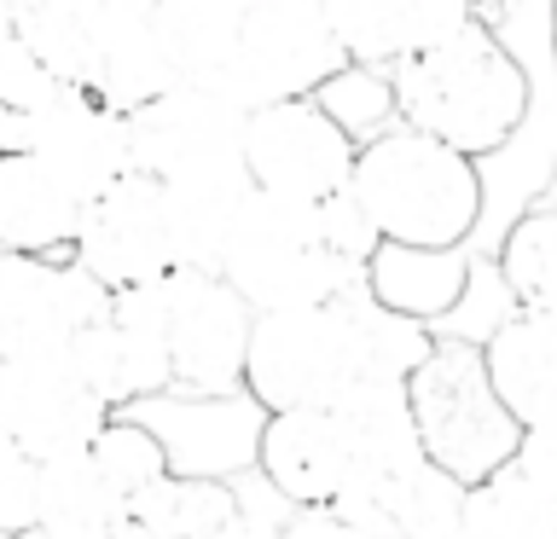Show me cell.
Listing matches in <instances>:
<instances>
[{
  "label": "cell",
  "instance_id": "1",
  "mask_svg": "<svg viewBox=\"0 0 557 539\" xmlns=\"http://www.w3.org/2000/svg\"><path fill=\"white\" fill-rule=\"evenodd\" d=\"M151 12L181 82L215 87L238 111L313 93L348 64L320 0H163Z\"/></svg>",
  "mask_w": 557,
  "mask_h": 539
},
{
  "label": "cell",
  "instance_id": "2",
  "mask_svg": "<svg viewBox=\"0 0 557 539\" xmlns=\"http://www.w3.org/2000/svg\"><path fill=\"white\" fill-rule=\"evenodd\" d=\"M372 243H377L372 221L355 209L348 191H331V198L313 203L250 186L221 238L215 273L233 285V296L250 313L331 302V296L360 290Z\"/></svg>",
  "mask_w": 557,
  "mask_h": 539
},
{
  "label": "cell",
  "instance_id": "3",
  "mask_svg": "<svg viewBox=\"0 0 557 539\" xmlns=\"http://www.w3.org/2000/svg\"><path fill=\"white\" fill-rule=\"evenodd\" d=\"M395 122L447 139L465 156L505 151L529 116V70L482 17L389 64Z\"/></svg>",
  "mask_w": 557,
  "mask_h": 539
},
{
  "label": "cell",
  "instance_id": "4",
  "mask_svg": "<svg viewBox=\"0 0 557 539\" xmlns=\"http://www.w3.org/2000/svg\"><path fill=\"white\" fill-rule=\"evenodd\" d=\"M377 319L383 308L366 302V290L331 296V302L261 308L250 313L238 389H250L261 412L337 406L372 365H407L389 354V337H377Z\"/></svg>",
  "mask_w": 557,
  "mask_h": 539
},
{
  "label": "cell",
  "instance_id": "5",
  "mask_svg": "<svg viewBox=\"0 0 557 539\" xmlns=\"http://www.w3.org/2000/svg\"><path fill=\"white\" fill-rule=\"evenodd\" d=\"M348 198L377 238L395 243H470L482 221V168L447 139L418 134L407 122L377 128L355 146Z\"/></svg>",
  "mask_w": 557,
  "mask_h": 539
},
{
  "label": "cell",
  "instance_id": "6",
  "mask_svg": "<svg viewBox=\"0 0 557 539\" xmlns=\"http://www.w3.org/2000/svg\"><path fill=\"white\" fill-rule=\"evenodd\" d=\"M400 394H407V417L418 435V452L453 476L459 487L494 476L511 464L522 441V424L505 412V400L487 383L482 342L470 337H424V348L400 372Z\"/></svg>",
  "mask_w": 557,
  "mask_h": 539
},
{
  "label": "cell",
  "instance_id": "7",
  "mask_svg": "<svg viewBox=\"0 0 557 539\" xmlns=\"http://www.w3.org/2000/svg\"><path fill=\"white\" fill-rule=\"evenodd\" d=\"M151 302L169 377L191 394H233L250 337V308L233 296V285L209 267H169L151 278Z\"/></svg>",
  "mask_w": 557,
  "mask_h": 539
},
{
  "label": "cell",
  "instance_id": "8",
  "mask_svg": "<svg viewBox=\"0 0 557 539\" xmlns=\"http://www.w3.org/2000/svg\"><path fill=\"white\" fill-rule=\"evenodd\" d=\"M128 151L157 180L244 174V111L215 87L174 82L128 111Z\"/></svg>",
  "mask_w": 557,
  "mask_h": 539
},
{
  "label": "cell",
  "instance_id": "9",
  "mask_svg": "<svg viewBox=\"0 0 557 539\" xmlns=\"http://www.w3.org/2000/svg\"><path fill=\"white\" fill-rule=\"evenodd\" d=\"M360 139L343 128L313 93L273 99L244 111V174L261 191H285V198H331L348 186Z\"/></svg>",
  "mask_w": 557,
  "mask_h": 539
},
{
  "label": "cell",
  "instance_id": "10",
  "mask_svg": "<svg viewBox=\"0 0 557 539\" xmlns=\"http://www.w3.org/2000/svg\"><path fill=\"white\" fill-rule=\"evenodd\" d=\"M70 255L99 278L104 290H128L146 278H163L174 267V238H169V203L163 180L146 168L116 174L82 203V226Z\"/></svg>",
  "mask_w": 557,
  "mask_h": 539
},
{
  "label": "cell",
  "instance_id": "11",
  "mask_svg": "<svg viewBox=\"0 0 557 539\" xmlns=\"http://www.w3.org/2000/svg\"><path fill=\"white\" fill-rule=\"evenodd\" d=\"M104 290L76 255L0 250V354H64L104 308Z\"/></svg>",
  "mask_w": 557,
  "mask_h": 539
},
{
  "label": "cell",
  "instance_id": "12",
  "mask_svg": "<svg viewBox=\"0 0 557 539\" xmlns=\"http://www.w3.org/2000/svg\"><path fill=\"white\" fill-rule=\"evenodd\" d=\"M64 354L111 412H128V406H139V400H157L163 389H174L163 337H157L151 278L104 296V308L70 337Z\"/></svg>",
  "mask_w": 557,
  "mask_h": 539
},
{
  "label": "cell",
  "instance_id": "13",
  "mask_svg": "<svg viewBox=\"0 0 557 539\" xmlns=\"http://www.w3.org/2000/svg\"><path fill=\"white\" fill-rule=\"evenodd\" d=\"M104 417L111 406L87 389L70 354H0V424L29 459L87 447Z\"/></svg>",
  "mask_w": 557,
  "mask_h": 539
},
{
  "label": "cell",
  "instance_id": "14",
  "mask_svg": "<svg viewBox=\"0 0 557 539\" xmlns=\"http://www.w3.org/2000/svg\"><path fill=\"white\" fill-rule=\"evenodd\" d=\"M24 146L41 156V163L70 180L82 198H94L99 186H111L116 174L134 168L128 151V111L111 104L104 93H94L87 82H64L41 111L29 116Z\"/></svg>",
  "mask_w": 557,
  "mask_h": 539
},
{
  "label": "cell",
  "instance_id": "15",
  "mask_svg": "<svg viewBox=\"0 0 557 539\" xmlns=\"http://www.w3.org/2000/svg\"><path fill=\"white\" fill-rule=\"evenodd\" d=\"M256 469L285 504H337L355 476V429L337 406L261 412Z\"/></svg>",
  "mask_w": 557,
  "mask_h": 539
},
{
  "label": "cell",
  "instance_id": "16",
  "mask_svg": "<svg viewBox=\"0 0 557 539\" xmlns=\"http://www.w3.org/2000/svg\"><path fill=\"white\" fill-rule=\"evenodd\" d=\"M366 302L412 325H435L465 302L470 290V243H395L377 238L360 273Z\"/></svg>",
  "mask_w": 557,
  "mask_h": 539
},
{
  "label": "cell",
  "instance_id": "17",
  "mask_svg": "<svg viewBox=\"0 0 557 539\" xmlns=\"http://www.w3.org/2000/svg\"><path fill=\"white\" fill-rule=\"evenodd\" d=\"M348 64L389 70L476 17V0H320Z\"/></svg>",
  "mask_w": 557,
  "mask_h": 539
},
{
  "label": "cell",
  "instance_id": "18",
  "mask_svg": "<svg viewBox=\"0 0 557 539\" xmlns=\"http://www.w3.org/2000/svg\"><path fill=\"white\" fill-rule=\"evenodd\" d=\"M482 365L522 429H557V313L517 308L482 337Z\"/></svg>",
  "mask_w": 557,
  "mask_h": 539
},
{
  "label": "cell",
  "instance_id": "19",
  "mask_svg": "<svg viewBox=\"0 0 557 539\" xmlns=\"http://www.w3.org/2000/svg\"><path fill=\"white\" fill-rule=\"evenodd\" d=\"M82 191L59 180L29 146L0 151V250L64 255L82 226Z\"/></svg>",
  "mask_w": 557,
  "mask_h": 539
},
{
  "label": "cell",
  "instance_id": "20",
  "mask_svg": "<svg viewBox=\"0 0 557 539\" xmlns=\"http://www.w3.org/2000/svg\"><path fill=\"white\" fill-rule=\"evenodd\" d=\"M29 522L64 539H111L128 522V493L94 459V447L52 452V459H35Z\"/></svg>",
  "mask_w": 557,
  "mask_h": 539
},
{
  "label": "cell",
  "instance_id": "21",
  "mask_svg": "<svg viewBox=\"0 0 557 539\" xmlns=\"http://www.w3.org/2000/svg\"><path fill=\"white\" fill-rule=\"evenodd\" d=\"M116 17V0H7V29L59 82H87L99 41Z\"/></svg>",
  "mask_w": 557,
  "mask_h": 539
},
{
  "label": "cell",
  "instance_id": "22",
  "mask_svg": "<svg viewBox=\"0 0 557 539\" xmlns=\"http://www.w3.org/2000/svg\"><path fill=\"white\" fill-rule=\"evenodd\" d=\"M174 82H181V70H174L169 47H163L157 12L139 7V0H116V17H111V29H104V41H99V59H94L87 87L104 93L111 104H122V111H134V104H146L151 93H163V87H174Z\"/></svg>",
  "mask_w": 557,
  "mask_h": 539
},
{
  "label": "cell",
  "instance_id": "23",
  "mask_svg": "<svg viewBox=\"0 0 557 539\" xmlns=\"http://www.w3.org/2000/svg\"><path fill=\"white\" fill-rule=\"evenodd\" d=\"M250 191V174H209V180H163L169 203V238H174V267H209L215 273L221 238L233 226V209Z\"/></svg>",
  "mask_w": 557,
  "mask_h": 539
},
{
  "label": "cell",
  "instance_id": "24",
  "mask_svg": "<svg viewBox=\"0 0 557 539\" xmlns=\"http://www.w3.org/2000/svg\"><path fill=\"white\" fill-rule=\"evenodd\" d=\"M459 539H557V511L517 464L459 493Z\"/></svg>",
  "mask_w": 557,
  "mask_h": 539
},
{
  "label": "cell",
  "instance_id": "25",
  "mask_svg": "<svg viewBox=\"0 0 557 539\" xmlns=\"http://www.w3.org/2000/svg\"><path fill=\"white\" fill-rule=\"evenodd\" d=\"M499 285L511 290L517 308L557 313V203L522 209L499 238Z\"/></svg>",
  "mask_w": 557,
  "mask_h": 539
},
{
  "label": "cell",
  "instance_id": "26",
  "mask_svg": "<svg viewBox=\"0 0 557 539\" xmlns=\"http://www.w3.org/2000/svg\"><path fill=\"white\" fill-rule=\"evenodd\" d=\"M87 447H94V459L111 469V481L122 487V493H128V504L146 493L151 481H163L169 469H174L169 441H163V435H157L151 424L128 417V412H111V417H104L99 435H94Z\"/></svg>",
  "mask_w": 557,
  "mask_h": 539
},
{
  "label": "cell",
  "instance_id": "27",
  "mask_svg": "<svg viewBox=\"0 0 557 539\" xmlns=\"http://www.w3.org/2000/svg\"><path fill=\"white\" fill-rule=\"evenodd\" d=\"M59 76L35 59V52L17 41V35H0V151L24 146V128L41 104L59 93Z\"/></svg>",
  "mask_w": 557,
  "mask_h": 539
},
{
  "label": "cell",
  "instance_id": "28",
  "mask_svg": "<svg viewBox=\"0 0 557 539\" xmlns=\"http://www.w3.org/2000/svg\"><path fill=\"white\" fill-rule=\"evenodd\" d=\"M325 82H337L343 93H355V104H331V116H337L355 139H372L377 128H389V122H395L389 82H383L372 64H343V70H331Z\"/></svg>",
  "mask_w": 557,
  "mask_h": 539
},
{
  "label": "cell",
  "instance_id": "29",
  "mask_svg": "<svg viewBox=\"0 0 557 539\" xmlns=\"http://www.w3.org/2000/svg\"><path fill=\"white\" fill-rule=\"evenodd\" d=\"M29 493H35V459L12 441L0 424V528H29Z\"/></svg>",
  "mask_w": 557,
  "mask_h": 539
},
{
  "label": "cell",
  "instance_id": "30",
  "mask_svg": "<svg viewBox=\"0 0 557 539\" xmlns=\"http://www.w3.org/2000/svg\"><path fill=\"white\" fill-rule=\"evenodd\" d=\"M273 539H377V534L337 516L331 504H290V516L273 522Z\"/></svg>",
  "mask_w": 557,
  "mask_h": 539
},
{
  "label": "cell",
  "instance_id": "31",
  "mask_svg": "<svg viewBox=\"0 0 557 539\" xmlns=\"http://www.w3.org/2000/svg\"><path fill=\"white\" fill-rule=\"evenodd\" d=\"M511 464L540 487V493H546V504L557 511V429H522Z\"/></svg>",
  "mask_w": 557,
  "mask_h": 539
},
{
  "label": "cell",
  "instance_id": "32",
  "mask_svg": "<svg viewBox=\"0 0 557 539\" xmlns=\"http://www.w3.org/2000/svg\"><path fill=\"white\" fill-rule=\"evenodd\" d=\"M209 539H273V522H256L250 511H244V516H233L221 534H209Z\"/></svg>",
  "mask_w": 557,
  "mask_h": 539
},
{
  "label": "cell",
  "instance_id": "33",
  "mask_svg": "<svg viewBox=\"0 0 557 539\" xmlns=\"http://www.w3.org/2000/svg\"><path fill=\"white\" fill-rule=\"evenodd\" d=\"M12 539H64V534H47V528H35V522H29V528H17Z\"/></svg>",
  "mask_w": 557,
  "mask_h": 539
},
{
  "label": "cell",
  "instance_id": "34",
  "mask_svg": "<svg viewBox=\"0 0 557 539\" xmlns=\"http://www.w3.org/2000/svg\"><path fill=\"white\" fill-rule=\"evenodd\" d=\"M552 59H557V0H552Z\"/></svg>",
  "mask_w": 557,
  "mask_h": 539
},
{
  "label": "cell",
  "instance_id": "35",
  "mask_svg": "<svg viewBox=\"0 0 557 539\" xmlns=\"http://www.w3.org/2000/svg\"><path fill=\"white\" fill-rule=\"evenodd\" d=\"M0 35H12V29H7V0H0Z\"/></svg>",
  "mask_w": 557,
  "mask_h": 539
},
{
  "label": "cell",
  "instance_id": "36",
  "mask_svg": "<svg viewBox=\"0 0 557 539\" xmlns=\"http://www.w3.org/2000/svg\"><path fill=\"white\" fill-rule=\"evenodd\" d=\"M139 7H163V0H139Z\"/></svg>",
  "mask_w": 557,
  "mask_h": 539
},
{
  "label": "cell",
  "instance_id": "37",
  "mask_svg": "<svg viewBox=\"0 0 557 539\" xmlns=\"http://www.w3.org/2000/svg\"><path fill=\"white\" fill-rule=\"evenodd\" d=\"M0 539H12V528H0Z\"/></svg>",
  "mask_w": 557,
  "mask_h": 539
},
{
  "label": "cell",
  "instance_id": "38",
  "mask_svg": "<svg viewBox=\"0 0 557 539\" xmlns=\"http://www.w3.org/2000/svg\"><path fill=\"white\" fill-rule=\"evenodd\" d=\"M442 539H459V534H442Z\"/></svg>",
  "mask_w": 557,
  "mask_h": 539
}]
</instances>
